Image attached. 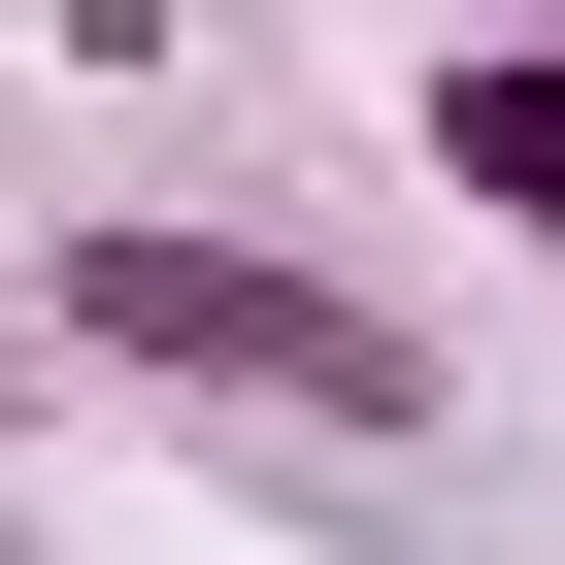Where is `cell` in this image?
<instances>
[{"label": "cell", "mask_w": 565, "mask_h": 565, "mask_svg": "<svg viewBox=\"0 0 565 565\" xmlns=\"http://www.w3.org/2000/svg\"><path fill=\"white\" fill-rule=\"evenodd\" d=\"M433 167H466L499 233H565V34H466V67H433Z\"/></svg>", "instance_id": "7a4b0ae2"}, {"label": "cell", "mask_w": 565, "mask_h": 565, "mask_svg": "<svg viewBox=\"0 0 565 565\" xmlns=\"http://www.w3.org/2000/svg\"><path fill=\"white\" fill-rule=\"evenodd\" d=\"M67 333L167 366V399H266V433H399V300H333V266H266V233H67Z\"/></svg>", "instance_id": "6da1fadb"}]
</instances>
